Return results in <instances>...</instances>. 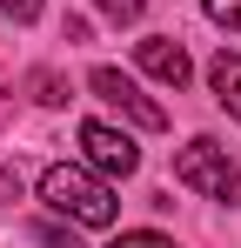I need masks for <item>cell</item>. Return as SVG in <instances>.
Listing matches in <instances>:
<instances>
[{"mask_svg": "<svg viewBox=\"0 0 241 248\" xmlns=\"http://www.w3.org/2000/svg\"><path fill=\"white\" fill-rule=\"evenodd\" d=\"M134 61H141V74H154V81H167V87H181L188 74H195L188 47H181V41H167V34H154V41H141V47H134Z\"/></svg>", "mask_w": 241, "mask_h": 248, "instance_id": "cell-5", "label": "cell"}, {"mask_svg": "<svg viewBox=\"0 0 241 248\" xmlns=\"http://www.w3.org/2000/svg\"><path fill=\"white\" fill-rule=\"evenodd\" d=\"M201 7H208V20H221V27L241 34V0H201Z\"/></svg>", "mask_w": 241, "mask_h": 248, "instance_id": "cell-9", "label": "cell"}, {"mask_svg": "<svg viewBox=\"0 0 241 248\" xmlns=\"http://www.w3.org/2000/svg\"><path fill=\"white\" fill-rule=\"evenodd\" d=\"M34 87H40V101H47V108H60V101H67V87H60V74H34Z\"/></svg>", "mask_w": 241, "mask_h": 248, "instance_id": "cell-10", "label": "cell"}, {"mask_svg": "<svg viewBox=\"0 0 241 248\" xmlns=\"http://www.w3.org/2000/svg\"><path fill=\"white\" fill-rule=\"evenodd\" d=\"M80 155L94 174H134L141 168V148H134V134H120L107 121H80Z\"/></svg>", "mask_w": 241, "mask_h": 248, "instance_id": "cell-3", "label": "cell"}, {"mask_svg": "<svg viewBox=\"0 0 241 248\" xmlns=\"http://www.w3.org/2000/svg\"><path fill=\"white\" fill-rule=\"evenodd\" d=\"M40 202L54 215H67V221H80V228H107L114 221V188L94 168H80V161H54L47 168L40 174Z\"/></svg>", "mask_w": 241, "mask_h": 248, "instance_id": "cell-1", "label": "cell"}, {"mask_svg": "<svg viewBox=\"0 0 241 248\" xmlns=\"http://www.w3.org/2000/svg\"><path fill=\"white\" fill-rule=\"evenodd\" d=\"M174 181H181V188H195V195H208V202L241 208V168L228 161V148H214L208 134H195V141L174 155Z\"/></svg>", "mask_w": 241, "mask_h": 248, "instance_id": "cell-2", "label": "cell"}, {"mask_svg": "<svg viewBox=\"0 0 241 248\" xmlns=\"http://www.w3.org/2000/svg\"><path fill=\"white\" fill-rule=\"evenodd\" d=\"M107 248H174L167 235H154V228H127V235H114Z\"/></svg>", "mask_w": 241, "mask_h": 248, "instance_id": "cell-7", "label": "cell"}, {"mask_svg": "<svg viewBox=\"0 0 241 248\" xmlns=\"http://www.w3.org/2000/svg\"><path fill=\"white\" fill-rule=\"evenodd\" d=\"M87 87H94L107 108H120V114H127L134 127H148V134H154V127H167V114H161V108H154V101H148V94H141L134 81H127L120 67H94V74H87Z\"/></svg>", "mask_w": 241, "mask_h": 248, "instance_id": "cell-4", "label": "cell"}, {"mask_svg": "<svg viewBox=\"0 0 241 248\" xmlns=\"http://www.w3.org/2000/svg\"><path fill=\"white\" fill-rule=\"evenodd\" d=\"M0 14H7V20H34L40 0H0Z\"/></svg>", "mask_w": 241, "mask_h": 248, "instance_id": "cell-11", "label": "cell"}, {"mask_svg": "<svg viewBox=\"0 0 241 248\" xmlns=\"http://www.w3.org/2000/svg\"><path fill=\"white\" fill-rule=\"evenodd\" d=\"M94 7H101L107 20H141V14H148V0H94Z\"/></svg>", "mask_w": 241, "mask_h": 248, "instance_id": "cell-8", "label": "cell"}, {"mask_svg": "<svg viewBox=\"0 0 241 248\" xmlns=\"http://www.w3.org/2000/svg\"><path fill=\"white\" fill-rule=\"evenodd\" d=\"M208 87H214V101L241 121V54H228V47H221V54L208 61Z\"/></svg>", "mask_w": 241, "mask_h": 248, "instance_id": "cell-6", "label": "cell"}]
</instances>
